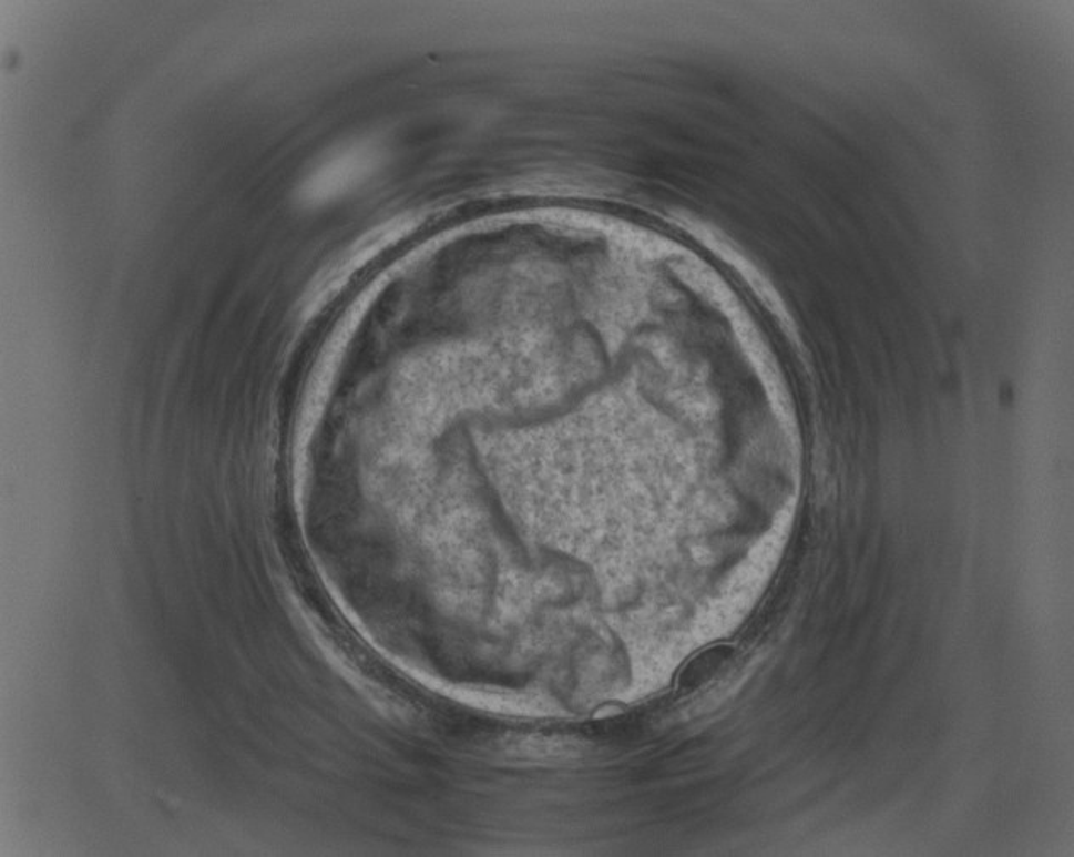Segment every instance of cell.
<instances>
[{"mask_svg": "<svg viewBox=\"0 0 1074 857\" xmlns=\"http://www.w3.org/2000/svg\"><path fill=\"white\" fill-rule=\"evenodd\" d=\"M369 165V155L362 150H354L350 154L340 155L321 169L314 180L306 186L308 200L324 201L342 193L359 175L365 174Z\"/></svg>", "mask_w": 1074, "mask_h": 857, "instance_id": "1", "label": "cell"}, {"mask_svg": "<svg viewBox=\"0 0 1074 857\" xmlns=\"http://www.w3.org/2000/svg\"><path fill=\"white\" fill-rule=\"evenodd\" d=\"M732 646H713L704 650L694 661L688 662L681 675L682 690L693 691L709 683L714 675L722 671L723 665L732 659Z\"/></svg>", "mask_w": 1074, "mask_h": 857, "instance_id": "2", "label": "cell"}]
</instances>
